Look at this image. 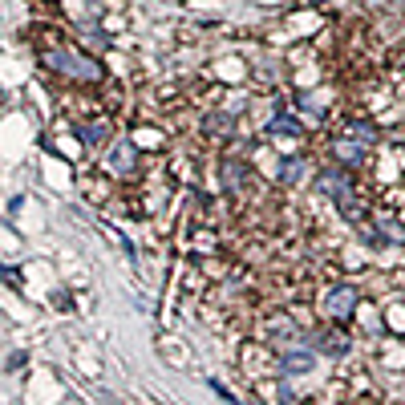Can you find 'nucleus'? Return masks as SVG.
<instances>
[{"mask_svg": "<svg viewBox=\"0 0 405 405\" xmlns=\"http://www.w3.org/2000/svg\"><path fill=\"white\" fill-rule=\"evenodd\" d=\"M41 65H45L57 82H65V86H101V82H106L101 61H97V57H86L82 49L69 45V41H49V45L41 49Z\"/></svg>", "mask_w": 405, "mask_h": 405, "instance_id": "obj_1", "label": "nucleus"}, {"mask_svg": "<svg viewBox=\"0 0 405 405\" xmlns=\"http://www.w3.org/2000/svg\"><path fill=\"white\" fill-rule=\"evenodd\" d=\"M360 308V292L357 284H328L324 288V296H320V316L324 320H349V316H357Z\"/></svg>", "mask_w": 405, "mask_h": 405, "instance_id": "obj_2", "label": "nucleus"}, {"mask_svg": "<svg viewBox=\"0 0 405 405\" xmlns=\"http://www.w3.org/2000/svg\"><path fill=\"white\" fill-rule=\"evenodd\" d=\"M101 154H106V167L114 171V179H130L138 171V142L134 138H114Z\"/></svg>", "mask_w": 405, "mask_h": 405, "instance_id": "obj_3", "label": "nucleus"}, {"mask_svg": "<svg viewBox=\"0 0 405 405\" xmlns=\"http://www.w3.org/2000/svg\"><path fill=\"white\" fill-rule=\"evenodd\" d=\"M308 345H312L316 353H328V357H349V336L345 332H312V336H304Z\"/></svg>", "mask_w": 405, "mask_h": 405, "instance_id": "obj_4", "label": "nucleus"}, {"mask_svg": "<svg viewBox=\"0 0 405 405\" xmlns=\"http://www.w3.org/2000/svg\"><path fill=\"white\" fill-rule=\"evenodd\" d=\"M365 154H369V146H360L357 138H349V134L332 146V158H336L341 167H349V171H357L360 162H365Z\"/></svg>", "mask_w": 405, "mask_h": 405, "instance_id": "obj_5", "label": "nucleus"}, {"mask_svg": "<svg viewBox=\"0 0 405 405\" xmlns=\"http://www.w3.org/2000/svg\"><path fill=\"white\" fill-rule=\"evenodd\" d=\"M264 134H268V138H275V134L304 138V130H300V118H296V114H288V110H280L275 118H268V122H264Z\"/></svg>", "mask_w": 405, "mask_h": 405, "instance_id": "obj_6", "label": "nucleus"}, {"mask_svg": "<svg viewBox=\"0 0 405 405\" xmlns=\"http://www.w3.org/2000/svg\"><path fill=\"white\" fill-rule=\"evenodd\" d=\"M304 175H308V158H304V154H292V158L280 167V182H284V186H300Z\"/></svg>", "mask_w": 405, "mask_h": 405, "instance_id": "obj_7", "label": "nucleus"}, {"mask_svg": "<svg viewBox=\"0 0 405 405\" xmlns=\"http://www.w3.org/2000/svg\"><path fill=\"white\" fill-rule=\"evenodd\" d=\"M345 134H349V138H357L360 146H369V150L377 146V126H373L369 118H353V122L345 126Z\"/></svg>", "mask_w": 405, "mask_h": 405, "instance_id": "obj_8", "label": "nucleus"}, {"mask_svg": "<svg viewBox=\"0 0 405 405\" xmlns=\"http://www.w3.org/2000/svg\"><path fill=\"white\" fill-rule=\"evenodd\" d=\"M243 179H247V167H243V162H235V158L223 162V186H227V191H239Z\"/></svg>", "mask_w": 405, "mask_h": 405, "instance_id": "obj_9", "label": "nucleus"}, {"mask_svg": "<svg viewBox=\"0 0 405 405\" xmlns=\"http://www.w3.org/2000/svg\"><path fill=\"white\" fill-rule=\"evenodd\" d=\"M207 385H211V389H215V393H219V397H227V402H235V393H231V389H227L223 381H219V377H211V381H207Z\"/></svg>", "mask_w": 405, "mask_h": 405, "instance_id": "obj_10", "label": "nucleus"}, {"mask_svg": "<svg viewBox=\"0 0 405 405\" xmlns=\"http://www.w3.org/2000/svg\"><path fill=\"white\" fill-rule=\"evenodd\" d=\"M4 284H8V288H21V271L12 268V264L4 268Z\"/></svg>", "mask_w": 405, "mask_h": 405, "instance_id": "obj_11", "label": "nucleus"}, {"mask_svg": "<svg viewBox=\"0 0 405 405\" xmlns=\"http://www.w3.org/2000/svg\"><path fill=\"white\" fill-rule=\"evenodd\" d=\"M373 4H397V0H373Z\"/></svg>", "mask_w": 405, "mask_h": 405, "instance_id": "obj_12", "label": "nucleus"}, {"mask_svg": "<svg viewBox=\"0 0 405 405\" xmlns=\"http://www.w3.org/2000/svg\"><path fill=\"white\" fill-rule=\"evenodd\" d=\"M312 4H324V0H312Z\"/></svg>", "mask_w": 405, "mask_h": 405, "instance_id": "obj_13", "label": "nucleus"}]
</instances>
